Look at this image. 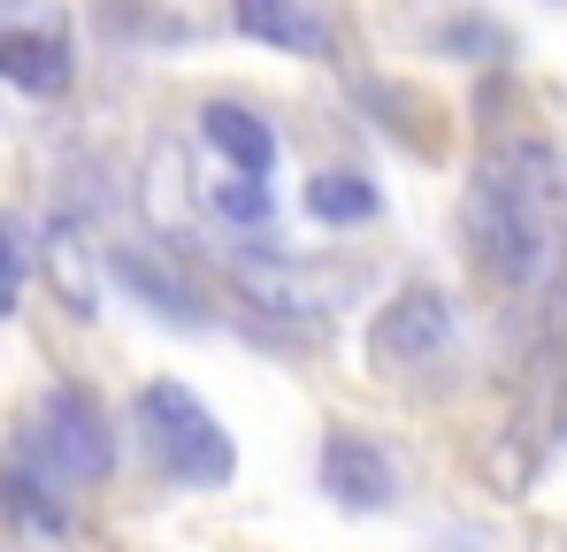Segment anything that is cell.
<instances>
[{
  "instance_id": "13",
  "label": "cell",
  "mask_w": 567,
  "mask_h": 552,
  "mask_svg": "<svg viewBox=\"0 0 567 552\" xmlns=\"http://www.w3.org/2000/svg\"><path fill=\"white\" fill-rule=\"evenodd\" d=\"M47 269H54V292H62L78 315H93V307H100V276H93V254H85V231H78V223H54V238H47Z\"/></svg>"
},
{
  "instance_id": "12",
  "label": "cell",
  "mask_w": 567,
  "mask_h": 552,
  "mask_svg": "<svg viewBox=\"0 0 567 552\" xmlns=\"http://www.w3.org/2000/svg\"><path fill=\"white\" fill-rule=\"evenodd\" d=\"M307 215L315 223H338V231L346 223H369L377 215V184L353 177V170H315L307 177Z\"/></svg>"
},
{
  "instance_id": "3",
  "label": "cell",
  "mask_w": 567,
  "mask_h": 552,
  "mask_svg": "<svg viewBox=\"0 0 567 552\" xmlns=\"http://www.w3.org/2000/svg\"><path fill=\"white\" fill-rule=\"evenodd\" d=\"M131 430H138L146 460H154L169 483H185V491H223V483L238 476L230 430L215 422L207 399H192V384H169V376L146 384L138 407H131Z\"/></svg>"
},
{
  "instance_id": "6",
  "label": "cell",
  "mask_w": 567,
  "mask_h": 552,
  "mask_svg": "<svg viewBox=\"0 0 567 552\" xmlns=\"http://www.w3.org/2000/svg\"><path fill=\"white\" fill-rule=\"evenodd\" d=\"M199 139H207V154H215V170H230V177L269 184V170H277V131H269V115H254V108H238V100H207V108H199Z\"/></svg>"
},
{
  "instance_id": "5",
  "label": "cell",
  "mask_w": 567,
  "mask_h": 552,
  "mask_svg": "<svg viewBox=\"0 0 567 552\" xmlns=\"http://www.w3.org/2000/svg\"><path fill=\"white\" fill-rule=\"evenodd\" d=\"M322 491L353 514H383V507H399V460L361 430H330L322 438Z\"/></svg>"
},
{
  "instance_id": "8",
  "label": "cell",
  "mask_w": 567,
  "mask_h": 552,
  "mask_svg": "<svg viewBox=\"0 0 567 552\" xmlns=\"http://www.w3.org/2000/svg\"><path fill=\"white\" fill-rule=\"evenodd\" d=\"M230 23L261 47H284V54H330L338 47V23L322 0H230Z\"/></svg>"
},
{
  "instance_id": "2",
  "label": "cell",
  "mask_w": 567,
  "mask_h": 552,
  "mask_svg": "<svg viewBox=\"0 0 567 552\" xmlns=\"http://www.w3.org/2000/svg\"><path fill=\"white\" fill-rule=\"evenodd\" d=\"M8 460H23L54 491H93V483H107V468H115V430H107V415H100V399L85 384H47L31 399Z\"/></svg>"
},
{
  "instance_id": "4",
  "label": "cell",
  "mask_w": 567,
  "mask_h": 552,
  "mask_svg": "<svg viewBox=\"0 0 567 552\" xmlns=\"http://www.w3.org/2000/svg\"><path fill=\"white\" fill-rule=\"evenodd\" d=\"M445 346H453V299H445V292H430V284L399 292V299L377 315V330H369V361L399 368V376L437 368Z\"/></svg>"
},
{
  "instance_id": "9",
  "label": "cell",
  "mask_w": 567,
  "mask_h": 552,
  "mask_svg": "<svg viewBox=\"0 0 567 552\" xmlns=\"http://www.w3.org/2000/svg\"><path fill=\"white\" fill-rule=\"evenodd\" d=\"M0 78L16 92L54 100V92L70 85V39L54 23H0Z\"/></svg>"
},
{
  "instance_id": "1",
  "label": "cell",
  "mask_w": 567,
  "mask_h": 552,
  "mask_svg": "<svg viewBox=\"0 0 567 552\" xmlns=\"http://www.w3.org/2000/svg\"><path fill=\"white\" fill-rule=\"evenodd\" d=\"M461 231L491 292H506L522 315H545L567 299V170L553 146L522 139L475 162L461 200Z\"/></svg>"
},
{
  "instance_id": "11",
  "label": "cell",
  "mask_w": 567,
  "mask_h": 552,
  "mask_svg": "<svg viewBox=\"0 0 567 552\" xmlns=\"http://www.w3.org/2000/svg\"><path fill=\"white\" fill-rule=\"evenodd\" d=\"M199 207H207V223H223V231H261V223H269V184L207 170V177H199Z\"/></svg>"
},
{
  "instance_id": "10",
  "label": "cell",
  "mask_w": 567,
  "mask_h": 552,
  "mask_svg": "<svg viewBox=\"0 0 567 552\" xmlns=\"http://www.w3.org/2000/svg\"><path fill=\"white\" fill-rule=\"evenodd\" d=\"M0 514L23 522V530H47L62 538L70 530V491H54L47 476H31L23 460H0Z\"/></svg>"
},
{
  "instance_id": "14",
  "label": "cell",
  "mask_w": 567,
  "mask_h": 552,
  "mask_svg": "<svg viewBox=\"0 0 567 552\" xmlns=\"http://www.w3.org/2000/svg\"><path fill=\"white\" fill-rule=\"evenodd\" d=\"M23 276H31V231H23V215H8V207H0V323L16 315Z\"/></svg>"
},
{
  "instance_id": "7",
  "label": "cell",
  "mask_w": 567,
  "mask_h": 552,
  "mask_svg": "<svg viewBox=\"0 0 567 552\" xmlns=\"http://www.w3.org/2000/svg\"><path fill=\"white\" fill-rule=\"evenodd\" d=\"M107 269L123 276V284L162 315V323H177V330H199V323H207V299L192 292V276L177 269L162 246H115V254H107Z\"/></svg>"
}]
</instances>
